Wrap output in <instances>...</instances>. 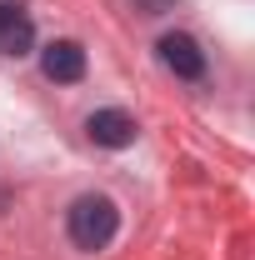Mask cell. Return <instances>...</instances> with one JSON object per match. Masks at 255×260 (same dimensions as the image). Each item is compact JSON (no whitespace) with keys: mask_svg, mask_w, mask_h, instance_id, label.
Wrapping results in <instances>:
<instances>
[{"mask_svg":"<svg viewBox=\"0 0 255 260\" xmlns=\"http://www.w3.org/2000/svg\"><path fill=\"white\" fill-rule=\"evenodd\" d=\"M40 70H45L55 85H75V80L85 75V50H80L75 40H50V45L40 50Z\"/></svg>","mask_w":255,"mask_h":260,"instance_id":"obj_4","label":"cell"},{"mask_svg":"<svg viewBox=\"0 0 255 260\" xmlns=\"http://www.w3.org/2000/svg\"><path fill=\"white\" fill-rule=\"evenodd\" d=\"M135 5H140V10H145V15H165V10H170V5H175V0H135Z\"/></svg>","mask_w":255,"mask_h":260,"instance_id":"obj_6","label":"cell"},{"mask_svg":"<svg viewBox=\"0 0 255 260\" xmlns=\"http://www.w3.org/2000/svg\"><path fill=\"white\" fill-rule=\"evenodd\" d=\"M35 45V25H30V15L20 10V5H0V55H25Z\"/></svg>","mask_w":255,"mask_h":260,"instance_id":"obj_5","label":"cell"},{"mask_svg":"<svg viewBox=\"0 0 255 260\" xmlns=\"http://www.w3.org/2000/svg\"><path fill=\"white\" fill-rule=\"evenodd\" d=\"M85 135H90L95 145H105V150H125V145H135V120H130L125 110L105 105V110H95V115L85 120Z\"/></svg>","mask_w":255,"mask_h":260,"instance_id":"obj_3","label":"cell"},{"mask_svg":"<svg viewBox=\"0 0 255 260\" xmlns=\"http://www.w3.org/2000/svg\"><path fill=\"white\" fill-rule=\"evenodd\" d=\"M65 230H70V240H75L80 250H105V245L115 240V230H120V210H115V200H105V195H80V200L65 210Z\"/></svg>","mask_w":255,"mask_h":260,"instance_id":"obj_1","label":"cell"},{"mask_svg":"<svg viewBox=\"0 0 255 260\" xmlns=\"http://www.w3.org/2000/svg\"><path fill=\"white\" fill-rule=\"evenodd\" d=\"M160 65L170 70V75H180V80H200L205 75V50L195 45L190 35H180V30H170V35H160Z\"/></svg>","mask_w":255,"mask_h":260,"instance_id":"obj_2","label":"cell"}]
</instances>
